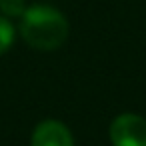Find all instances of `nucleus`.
Wrapping results in <instances>:
<instances>
[{
  "instance_id": "nucleus-5",
  "label": "nucleus",
  "mask_w": 146,
  "mask_h": 146,
  "mask_svg": "<svg viewBox=\"0 0 146 146\" xmlns=\"http://www.w3.org/2000/svg\"><path fill=\"white\" fill-rule=\"evenodd\" d=\"M28 4L26 0H0V14L14 20V18H22V14L26 12Z\"/></svg>"
},
{
  "instance_id": "nucleus-3",
  "label": "nucleus",
  "mask_w": 146,
  "mask_h": 146,
  "mask_svg": "<svg viewBox=\"0 0 146 146\" xmlns=\"http://www.w3.org/2000/svg\"><path fill=\"white\" fill-rule=\"evenodd\" d=\"M30 146H74V136L64 122L48 118L32 130Z\"/></svg>"
},
{
  "instance_id": "nucleus-2",
  "label": "nucleus",
  "mask_w": 146,
  "mask_h": 146,
  "mask_svg": "<svg viewBox=\"0 0 146 146\" xmlns=\"http://www.w3.org/2000/svg\"><path fill=\"white\" fill-rule=\"evenodd\" d=\"M112 146H146V120L134 112L118 114L108 128Z\"/></svg>"
},
{
  "instance_id": "nucleus-1",
  "label": "nucleus",
  "mask_w": 146,
  "mask_h": 146,
  "mask_svg": "<svg viewBox=\"0 0 146 146\" xmlns=\"http://www.w3.org/2000/svg\"><path fill=\"white\" fill-rule=\"evenodd\" d=\"M18 32L30 48L52 52L66 42L70 26L64 12H60L58 8L48 4H32L22 14Z\"/></svg>"
},
{
  "instance_id": "nucleus-4",
  "label": "nucleus",
  "mask_w": 146,
  "mask_h": 146,
  "mask_svg": "<svg viewBox=\"0 0 146 146\" xmlns=\"http://www.w3.org/2000/svg\"><path fill=\"white\" fill-rule=\"evenodd\" d=\"M14 38H16V28L12 20L0 14V54H4L12 48Z\"/></svg>"
}]
</instances>
